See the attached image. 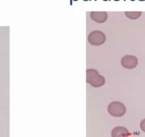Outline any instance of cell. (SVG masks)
Wrapping results in <instances>:
<instances>
[{
  "label": "cell",
  "instance_id": "obj_3",
  "mask_svg": "<svg viewBox=\"0 0 145 137\" xmlns=\"http://www.w3.org/2000/svg\"><path fill=\"white\" fill-rule=\"evenodd\" d=\"M105 40L104 34L100 31H95L91 32L88 37V41L93 45L98 46L103 44Z\"/></svg>",
  "mask_w": 145,
  "mask_h": 137
},
{
  "label": "cell",
  "instance_id": "obj_8",
  "mask_svg": "<svg viewBox=\"0 0 145 137\" xmlns=\"http://www.w3.org/2000/svg\"><path fill=\"white\" fill-rule=\"evenodd\" d=\"M140 127H141V129H142V131H144V132H145V119H144L142 120V122H141Z\"/></svg>",
  "mask_w": 145,
  "mask_h": 137
},
{
  "label": "cell",
  "instance_id": "obj_4",
  "mask_svg": "<svg viewBox=\"0 0 145 137\" xmlns=\"http://www.w3.org/2000/svg\"><path fill=\"white\" fill-rule=\"evenodd\" d=\"M138 60L136 57L127 55L123 57L122 59V65L127 68H134L137 67Z\"/></svg>",
  "mask_w": 145,
  "mask_h": 137
},
{
  "label": "cell",
  "instance_id": "obj_1",
  "mask_svg": "<svg viewBox=\"0 0 145 137\" xmlns=\"http://www.w3.org/2000/svg\"><path fill=\"white\" fill-rule=\"evenodd\" d=\"M87 82L94 87H99L104 84L105 79L97 73V71L89 69L87 71Z\"/></svg>",
  "mask_w": 145,
  "mask_h": 137
},
{
  "label": "cell",
  "instance_id": "obj_2",
  "mask_svg": "<svg viewBox=\"0 0 145 137\" xmlns=\"http://www.w3.org/2000/svg\"><path fill=\"white\" fill-rule=\"evenodd\" d=\"M108 111L113 117H122L125 114L126 108L120 102H112L108 106Z\"/></svg>",
  "mask_w": 145,
  "mask_h": 137
},
{
  "label": "cell",
  "instance_id": "obj_7",
  "mask_svg": "<svg viewBox=\"0 0 145 137\" xmlns=\"http://www.w3.org/2000/svg\"><path fill=\"white\" fill-rule=\"evenodd\" d=\"M125 15L129 19H136L140 17V16L142 15V12H126Z\"/></svg>",
  "mask_w": 145,
  "mask_h": 137
},
{
  "label": "cell",
  "instance_id": "obj_5",
  "mask_svg": "<svg viewBox=\"0 0 145 137\" xmlns=\"http://www.w3.org/2000/svg\"><path fill=\"white\" fill-rule=\"evenodd\" d=\"M90 16L92 19L98 23H103L107 19V14L105 12H92Z\"/></svg>",
  "mask_w": 145,
  "mask_h": 137
},
{
  "label": "cell",
  "instance_id": "obj_6",
  "mask_svg": "<svg viewBox=\"0 0 145 137\" xmlns=\"http://www.w3.org/2000/svg\"><path fill=\"white\" fill-rule=\"evenodd\" d=\"M129 135V131L125 127H115L112 131V137H128Z\"/></svg>",
  "mask_w": 145,
  "mask_h": 137
}]
</instances>
